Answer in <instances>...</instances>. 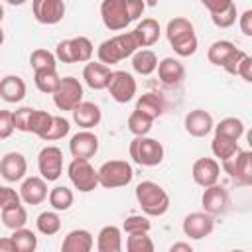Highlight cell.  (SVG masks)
<instances>
[{
    "mask_svg": "<svg viewBox=\"0 0 252 252\" xmlns=\"http://www.w3.org/2000/svg\"><path fill=\"white\" fill-rule=\"evenodd\" d=\"M138 41L134 37L132 32H122L110 39H104L98 49H96V57L100 63L104 65H116L120 61H124L126 57H132L136 51H138Z\"/></svg>",
    "mask_w": 252,
    "mask_h": 252,
    "instance_id": "cell-1",
    "label": "cell"
},
{
    "mask_svg": "<svg viewBox=\"0 0 252 252\" xmlns=\"http://www.w3.org/2000/svg\"><path fill=\"white\" fill-rule=\"evenodd\" d=\"M136 201L148 217H161L169 209V195L156 181H140L136 185Z\"/></svg>",
    "mask_w": 252,
    "mask_h": 252,
    "instance_id": "cell-2",
    "label": "cell"
},
{
    "mask_svg": "<svg viewBox=\"0 0 252 252\" xmlns=\"http://www.w3.org/2000/svg\"><path fill=\"white\" fill-rule=\"evenodd\" d=\"M128 154L134 163L144 165V167H154L163 161L165 150H163L161 142H158L156 138H150L146 134V136H134V140L128 146Z\"/></svg>",
    "mask_w": 252,
    "mask_h": 252,
    "instance_id": "cell-3",
    "label": "cell"
},
{
    "mask_svg": "<svg viewBox=\"0 0 252 252\" xmlns=\"http://www.w3.org/2000/svg\"><path fill=\"white\" fill-rule=\"evenodd\" d=\"M96 175L100 187L118 189V187H126L132 181L134 169L126 159H108L96 169Z\"/></svg>",
    "mask_w": 252,
    "mask_h": 252,
    "instance_id": "cell-4",
    "label": "cell"
},
{
    "mask_svg": "<svg viewBox=\"0 0 252 252\" xmlns=\"http://www.w3.org/2000/svg\"><path fill=\"white\" fill-rule=\"evenodd\" d=\"M94 53L93 41L85 35H77L71 39H63L55 47V57L61 63H87Z\"/></svg>",
    "mask_w": 252,
    "mask_h": 252,
    "instance_id": "cell-5",
    "label": "cell"
},
{
    "mask_svg": "<svg viewBox=\"0 0 252 252\" xmlns=\"http://www.w3.org/2000/svg\"><path fill=\"white\" fill-rule=\"evenodd\" d=\"M67 175H69V181L73 183V187L79 189L81 193H91L98 185L96 169L91 165L89 159L73 158L71 163L67 165Z\"/></svg>",
    "mask_w": 252,
    "mask_h": 252,
    "instance_id": "cell-6",
    "label": "cell"
},
{
    "mask_svg": "<svg viewBox=\"0 0 252 252\" xmlns=\"http://www.w3.org/2000/svg\"><path fill=\"white\" fill-rule=\"evenodd\" d=\"M100 18H102V24L110 32L126 30L132 24L126 0H102L100 2Z\"/></svg>",
    "mask_w": 252,
    "mask_h": 252,
    "instance_id": "cell-7",
    "label": "cell"
},
{
    "mask_svg": "<svg viewBox=\"0 0 252 252\" xmlns=\"http://www.w3.org/2000/svg\"><path fill=\"white\" fill-rule=\"evenodd\" d=\"M83 100V85L75 77H63L53 93V102L59 110H73Z\"/></svg>",
    "mask_w": 252,
    "mask_h": 252,
    "instance_id": "cell-8",
    "label": "cell"
},
{
    "mask_svg": "<svg viewBox=\"0 0 252 252\" xmlns=\"http://www.w3.org/2000/svg\"><path fill=\"white\" fill-rule=\"evenodd\" d=\"M220 165L238 183H242V185L252 183V154L248 150H238L230 158L222 159Z\"/></svg>",
    "mask_w": 252,
    "mask_h": 252,
    "instance_id": "cell-9",
    "label": "cell"
},
{
    "mask_svg": "<svg viewBox=\"0 0 252 252\" xmlns=\"http://www.w3.org/2000/svg\"><path fill=\"white\" fill-rule=\"evenodd\" d=\"M108 93L112 96V100H116L118 104H126L136 96L138 85L136 79L126 73V71H112V77L108 81Z\"/></svg>",
    "mask_w": 252,
    "mask_h": 252,
    "instance_id": "cell-10",
    "label": "cell"
},
{
    "mask_svg": "<svg viewBox=\"0 0 252 252\" xmlns=\"http://www.w3.org/2000/svg\"><path fill=\"white\" fill-rule=\"evenodd\" d=\"M37 169L45 181H57L63 173V152L57 146H45L37 156Z\"/></svg>",
    "mask_w": 252,
    "mask_h": 252,
    "instance_id": "cell-11",
    "label": "cell"
},
{
    "mask_svg": "<svg viewBox=\"0 0 252 252\" xmlns=\"http://www.w3.org/2000/svg\"><path fill=\"white\" fill-rule=\"evenodd\" d=\"M181 228H183V234L189 236L191 240H203L205 236H209L213 232L215 219L207 211H195L183 219Z\"/></svg>",
    "mask_w": 252,
    "mask_h": 252,
    "instance_id": "cell-12",
    "label": "cell"
},
{
    "mask_svg": "<svg viewBox=\"0 0 252 252\" xmlns=\"http://www.w3.org/2000/svg\"><path fill=\"white\" fill-rule=\"evenodd\" d=\"M32 14L43 26H55L65 16L63 0H32Z\"/></svg>",
    "mask_w": 252,
    "mask_h": 252,
    "instance_id": "cell-13",
    "label": "cell"
},
{
    "mask_svg": "<svg viewBox=\"0 0 252 252\" xmlns=\"http://www.w3.org/2000/svg\"><path fill=\"white\" fill-rule=\"evenodd\" d=\"M219 175H220V163L215 158H199L191 167V177L199 187H209L213 183H219Z\"/></svg>",
    "mask_w": 252,
    "mask_h": 252,
    "instance_id": "cell-14",
    "label": "cell"
},
{
    "mask_svg": "<svg viewBox=\"0 0 252 252\" xmlns=\"http://www.w3.org/2000/svg\"><path fill=\"white\" fill-rule=\"evenodd\" d=\"M69 152L73 158L81 159H91L98 152V138L91 130H81L71 136L69 140Z\"/></svg>",
    "mask_w": 252,
    "mask_h": 252,
    "instance_id": "cell-15",
    "label": "cell"
},
{
    "mask_svg": "<svg viewBox=\"0 0 252 252\" xmlns=\"http://www.w3.org/2000/svg\"><path fill=\"white\" fill-rule=\"evenodd\" d=\"M26 173H28V161H26L24 154H20V152H8L0 159V175L8 183L22 181L26 177Z\"/></svg>",
    "mask_w": 252,
    "mask_h": 252,
    "instance_id": "cell-16",
    "label": "cell"
},
{
    "mask_svg": "<svg viewBox=\"0 0 252 252\" xmlns=\"http://www.w3.org/2000/svg\"><path fill=\"white\" fill-rule=\"evenodd\" d=\"M203 197H201V203H203V209L209 213V215H222L226 209H228V191L219 185V183H213L209 187H203Z\"/></svg>",
    "mask_w": 252,
    "mask_h": 252,
    "instance_id": "cell-17",
    "label": "cell"
},
{
    "mask_svg": "<svg viewBox=\"0 0 252 252\" xmlns=\"http://www.w3.org/2000/svg\"><path fill=\"white\" fill-rule=\"evenodd\" d=\"M20 199L26 203V205H41L45 199H47V181L43 177H37V175H32V177H26L20 185Z\"/></svg>",
    "mask_w": 252,
    "mask_h": 252,
    "instance_id": "cell-18",
    "label": "cell"
},
{
    "mask_svg": "<svg viewBox=\"0 0 252 252\" xmlns=\"http://www.w3.org/2000/svg\"><path fill=\"white\" fill-rule=\"evenodd\" d=\"M110 77H112V69L100 61H87V65L83 69V79H85L87 87H91L93 91L106 89Z\"/></svg>",
    "mask_w": 252,
    "mask_h": 252,
    "instance_id": "cell-19",
    "label": "cell"
},
{
    "mask_svg": "<svg viewBox=\"0 0 252 252\" xmlns=\"http://www.w3.org/2000/svg\"><path fill=\"white\" fill-rule=\"evenodd\" d=\"M213 116L203 110V108H195L191 112H187L185 116V130L193 136V138H205L213 132Z\"/></svg>",
    "mask_w": 252,
    "mask_h": 252,
    "instance_id": "cell-20",
    "label": "cell"
},
{
    "mask_svg": "<svg viewBox=\"0 0 252 252\" xmlns=\"http://www.w3.org/2000/svg\"><path fill=\"white\" fill-rule=\"evenodd\" d=\"M156 69H158V77H159L161 85H165V87H175L185 79V67L175 57H163Z\"/></svg>",
    "mask_w": 252,
    "mask_h": 252,
    "instance_id": "cell-21",
    "label": "cell"
},
{
    "mask_svg": "<svg viewBox=\"0 0 252 252\" xmlns=\"http://www.w3.org/2000/svg\"><path fill=\"white\" fill-rule=\"evenodd\" d=\"M71 112H73V122L83 130H91V128L98 126V122L102 118L98 104L89 102V100H81Z\"/></svg>",
    "mask_w": 252,
    "mask_h": 252,
    "instance_id": "cell-22",
    "label": "cell"
},
{
    "mask_svg": "<svg viewBox=\"0 0 252 252\" xmlns=\"http://www.w3.org/2000/svg\"><path fill=\"white\" fill-rule=\"evenodd\" d=\"M93 246H94L93 234L87 228H75L65 234L61 250L63 252H91Z\"/></svg>",
    "mask_w": 252,
    "mask_h": 252,
    "instance_id": "cell-23",
    "label": "cell"
},
{
    "mask_svg": "<svg viewBox=\"0 0 252 252\" xmlns=\"http://www.w3.org/2000/svg\"><path fill=\"white\" fill-rule=\"evenodd\" d=\"M26 96V81L18 75H6L0 79V98L4 102L16 104Z\"/></svg>",
    "mask_w": 252,
    "mask_h": 252,
    "instance_id": "cell-24",
    "label": "cell"
},
{
    "mask_svg": "<svg viewBox=\"0 0 252 252\" xmlns=\"http://www.w3.org/2000/svg\"><path fill=\"white\" fill-rule=\"evenodd\" d=\"M136 41L140 47H150L154 43H158L159 39V33H161V28H159V22L154 20V18H144L134 30H132Z\"/></svg>",
    "mask_w": 252,
    "mask_h": 252,
    "instance_id": "cell-25",
    "label": "cell"
},
{
    "mask_svg": "<svg viewBox=\"0 0 252 252\" xmlns=\"http://www.w3.org/2000/svg\"><path fill=\"white\" fill-rule=\"evenodd\" d=\"M98 252H120L122 250V230L114 224H106L98 230L96 236Z\"/></svg>",
    "mask_w": 252,
    "mask_h": 252,
    "instance_id": "cell-26",
    "label": "cell"
},
{
    "mask_svg": "<svg viewBox=\"0 0 252 252\" xmlns=\"http://www.w3.org/2000/svg\"><path fill=\"white\" fill-rule=\"evenodd\" d=\"M158 67V55L152 51V49H138L134 55H132V69L138 73V75H152Z\"/></svg>",
    "mask_w": 252,
    "mask_h": 252,
    "instance_id": "cell-27",
    "label": "cell"
},
{
    "mask_svg": "<svg viewBox=\"0 0 252 252\" xmlns=\"http://www.w3.org/2000/svg\"><path fill=\"white\" fill-rule=\"evenodd\" d=\"M136 110H142L144 114H148L150 118L156 120L158 116L163 114L165 102H163V98H161L159 94H156V93H146V94H142V96L136 100Z\"/></svg>",
    "mask_w": 252,
    "mask_h": 252,
    "instance_id": "cell-28",
    "label": "cell"
},
{
    "mask_svg": "<svg viewBox=\"0 0 252 252\" xmlns=\"http://www.w3.org/2000/svg\"><path fill=\"white\" fill-rule=\"evenodd\" d=\"M2 211V224L10 230H16V228H22L26 226L28 222V211L22 203L18 205H10V207H4L0 209Z\"/></svg>",
    "mask_w": 252,
    "mask_h": 252,
    "instance_id": "cell-29",
    "label": "cell"
},
{
    "mask_svg": "<svg viewBox=\"0 0 252 252\" xmlns=\"http://www.w3.org/2000/svg\"><path fill=\"white\" fill-rule=\"evenodd\" d=\"M59 81H61V77L57 75V69H37V71H33V83H35L37 91H41L45 94H53Z\"/></svg>",
    "mask_w": 252,
    "mask_h": 252,
    "instance_id": "cell-30",
    "label": "cell"
},
{
    "mask_svg": "<svg viewBox=\"0 0 252 252\" xmlns=\"http://www.w3.org/2000/svg\"><path fill=\"white\" fill-rule=\"evenodd\" d=\"M213 130L219 136H224V138H230V140L238 142L244 134V122L236 116H228V118H222L217 126H213Z\"/></svg>",
    "mask_w": 252,
    "mask_h": 252,
    "instance_id": "cell-31",
    "label": "cell"
},
{
    "mask_svg": "<svg viewBox=\"0 0 252 252\" xmlns=\"http://www.w3.org/2000/svg\"><path fill=\"white\" fill-rule=\"evenodd\" d=\"M47 201H49V205H51L53 211H69L71 205H73V201H75V195H73V191L69 187L57 185V187H53L47 193Z\"/></svg>",
    "mask_w": 252,
    "mask_h": 252,
    "instance_id": "cell-32",
    "label": "cell"
},
{
    "mask_svg": "<svg viewBox=\"0 0 252 252\" xmlns=\"http://www.w3.org/2000/svg\"><path fill=\"white\" fill-rule=\"evenodd\" d=\"M14 246H16V252H33L37 248V236L33 230L22 226V228H16L12 230L10 234Z\"/></svg>",
    "mask_w": 252,
    "mask_h": 252,
    "instance_id": "cell-33",
    "label": "cell"
},
{
    "mask_svg": "<svg viewBox=\"0 0 252 252\" xmlns=\"http://www.w3.org/2000/svg\"><path fill=\"white\" fill-rule=\"evenodd\" d=\"M169 45L173 47V51L179 55V57H189L197 51V35L195 32H187V33H181L177 37H171L167 39Z\"/></svg>",
    "mask_w": 252,
    "mask_h": 252,
    "instance_id": "cell-34",
    "label": "cell"
},
{
    "mask_svg": "<svg viewBox=\"0 0 252 252\" xmlns=\"http://www.w3.org/2000/svg\"><path fill=\"white\" fill-rule=\"evenodd\" d=\"M35 226L41 234L45 236H53L61 230V219L57 215V211H43L37 215V220H35Z\"/></svg>",
    "mask_w": 252,
    "mask_h": 252,
    "instance_id": "cell-35",
    "label": "cell"
},
{
    "mask_svg": "<svg viewBox=\"0 0 252 252\" xmlns=\"http://www.w3.org/2000/svg\"><path fill=\"white\" fill-rule=\"evenodd\" d=\"M152 126H154V118H150L142 110H136L134 108L130 112V116H128V130L134 136H146V134H150Z\"/></svg>",
    "mask_w": 252,
    "mask_h": 252,
    "instance_id": "cell-36",
    "label": "cell"
},
{
    "mask_svg": "<svg viewBox=\"0 0 252 252\" xmlns=\"http://www.w3.org/2000/svg\"><path fill=\"white\" fill-rule=\"evenodd\" d=\"M234 47H236V45H234L232 41H228V39H219V41H213V43L209 45L207 59H209L213 65L220 67V65L224 63V59L228 57V53H230Z\"/></svg>",
    "mask_w": 252,
    "mask_h": 252,
    "instance_id": "cell-37",
    "label": "cell"
},
{
    "mask_svg": "<svg viewBox=\"0 0 252 252\" xmlns=\"http://www.w3.org/2000/svg\"><path fill=\"white\" fill-rule=\"evenodd\" d=\"M211 150H213L215 158H219V159L222 161V159L230 158L232 154H236L240 148H238V142H234V140H230V138H224V136L215 134V138H213V142H211Z\"/></svg>",
    "mask_w": 252,
    "mask_h": 252,
    "instance_id": "cell-38",
    "label": "cell"
},
{
    "mask_svg": "<svg viewBox=\"0 0 252 252\" xmlns=\"http://www.w3.org/2000/svg\"><path fill=\"white\" fill-rule=\"evenodd\" d=\"M51 122H53V114H49L47 110H37V108H33V112H32V120H30V134H35V136H39V138H43V134L49 130V126H51Z\"/></svg>",
    "mask_w": 252,
    "mask_h": 252,
    "instance_id": "cell-39",
    "label": "cell"
},
{
    "mask_svg": "<svg viewBox=\"0 0 252 252\" xmlns=\"http://www.w3.org/2000/svg\"><path fill=\"white\" fill-rule=\"evenodd\" d=\"M30 65L33 71L37 69H57V57L55 53L47 49H33L30 55Z\"/></svg>",
    "mask_w": 252,
    "mask_h": 252,
    "instance_id": "cell-40",
    "label": "cell"
},
{
    "mask_svg": "<svg viewBox=\"0 0 252 252\" xmlns=\"http://www.w3.org/2000/svg\"><path fill=\"white\" fill-rule=\"evenodd\" d=\"M126 250L128 252H152L154 242L148 236V232H132L126 238Z\"/></svg>",
    "mask_w": 252,
    "mask_h": 252,
    "instance_id": "cell-41",
    "label": "cell"
},
{
    "mask_svg": "<svg viewBox=\"0 0 252 252\" xmlns=\"http://www.w3.org/2000/svg\"><path fill=\"white\" fill-rule=\"evenodd\" d=\"M69 120L67 118H63V116H53V122H51V126H49V130L43 134V138L41 140H45V142H55V140H61V138H65L67 134H69Z\"/></svg>",
    "mask_w": 252,
    "mask_h": 252,
    "instance_id": "cell-42",
    "label": "cell"
},
{
    "mask_svg": "<svg viewBox=\"0 0 252 252\" xmlns=\"http://www.w3.org/2000/svg\"><path fill=\"white\" fill-rule=\"evenodd\" d=\"M150 228H152V222L148 220V215H130L122 222V230L126 234H132V232H150Z\"/></svg>",
    "mask_w": 252,
    "mask_h": 252,
    "instance_id": "cell-43",
    "label": "cell"
},
{
    "mask_svg": "<svg viewBox=\"0 0 252 252\" xmlns=\"http://www.w3.org/2000/svg\"><path fill=\"white\" fill-rule=\"evenodd\" d=\"M236 18H238V12H236V4L232 2L228 8H224L222 12H219V14H211V20H213V24L217 26V28H230V26H234L236 24Z\"/></svg>",
    "mask_w": 252,
    "mask_h": 252,
    "instance_id": "cell-44",
    "label": "cell"
},
{
    "mask_svg": "<svg viewBox=\"0 0 252 252\" xmlns=\"http://www.w3.org/2000/svg\"><path fill=\"white\" fill-rule=\"evenodd\" d=\"M187 32H195L193 24H191L187 18L177 16V18H173V20H169V22H167V28H165V35H167V39L177 37V35L187 33Z\"/></svg>",
    "mask_w": 252,
    "mask_h": 252,
    "instance_id": "cell-45",
    "label": "cell"
},
{
    "mask_svg": "<svg viewBox=\"0 0 252 252\" xmlns=\"http://www.w3.org/2000/svg\"><path fill=\"white\" fill-rule=\"evenodd\" d=\"M32 106H22L18 110L12 112V120H14V128L20 132H28L30 130V120H32Z\"/></svg>",
    "mask_w": 252,
    "mask_h": 252,
    "instance_id": "cell-46",
    "label": "cell"
},
{
    "mask_svg": "<svg viewBox=\"0 0 252 252\" xmlns=\"http://www.w3.org/2000/svg\"><path fill=\"white\" fill-rule=\"evenodd\" d=\"M244 55H246V51H242V49L234 47V49L228 53V57L224 59V63H222L220 67H222L226 73H230V75H236V69H238L240 61L244 59Z\"/></svg>",
    "mask_w": 252,
    "mask_h": 252,
    "instance_id": "cell-47",
    "label": "cell"
},
{
    "mask_svg": "<svg viewBox=\"0 0 252 252\" xmlns=\"http://www.w3.org/2000/svg\"><path fill=\"white\" fill-rule=\"evenodd\" d=\"M22 203L20 193L16 189H12L10 185H0V209L10 207V205H18Z\"/></svg>",
    "mask_w": 252,
    "mask_h": 252,
    "instance_id": "cell-48",
    "label": "cell"
},
{
    "mask_svg": "<svg viewBox=\"0 0 252 252\" xmlns=\"http://www.w3.org/2000/svg\"><path fill=\"white\" fill-rule=\"evenodd\" d=\"M14 130H16V128H14L12 112H10V110H0V140L10 138Z\"/></svg>",
    "mask_w": 252,
    "mask_h": 252,
    "instance_id": "cell-49",
    "label": "cell"
},
{
    "mask_svg": "<svg viewBox=\"0 0 252 252\" xmlns=\"http://www.w3.org/2000/svg\"><path fill=\"white\" fill-rule=\"evenodd\" d=\"M236 75H240L246 83H252V57L246 53L244 55V59L240 61V65H238V69H236Z\"/></svg>",
    "mask_w": 252,
    "mask_h": 252,
    "instance_id": "cell-50",
    "label": "cell"
},
{
    "mask_svg": "<svg viewBox=\"0 0 252 252\" xmlns=\"http://www.w3.org/2000/svg\"><path fill=\"white\" fill-rule=\"evenodd\" d=\"M234 0H201V4L209 10V14H219L222 12L224 8H228Z\"/></svg>",
    "mask_w": 252,
    "mask_h": 252,
    "instance_id": "cell-51",
    "label": "cell"
},
{
    "mask_svg": "<svg viewBox=\"0 0 252 252\" xmlns=\"http://www.w3.org/2000/svg\"><path fill=\"white\" fill-rule=\"evenodd\" d=\"M238 26H240V32L250 37L252 35V10H244L240 16H238Z\"/></svg>",
    "mask_w": 252,
    "mask_h": 252,
    "instance_id": "cell-52",
    "label": "cell"
},
{
    "mask_svg": "<svg viewBox=\"0 0 252 252\" xmlns=\"http://www.w3.org/2000/svg\"><path fill=\"white\" fill-rule=\"evenodd\" d=\"M126 4H128V12H130L132 22L138 20L146 10V2L144 0H126Z\"/></svg>",
    "mask_w": 252,
    "mask_h": 252,
    "instance_id": "cell-53",
    "label": "cell"
},
{
    "mask_svg": "<svg viewBox=\"0 0 252 252\" xmlns=\"http://www.w3.org/2000/svg\"><path fill=\"white\" fill-rule=\"evenodd\" d=\"M0 252H16V246H14L10 236H2L0 238Z\"/></svg>",
    "mask_w": 252,
    "mask_h": 252,
    "instance_id": "cell-54",
    "label": "cell"
},
{
    "mask_svg": "<svg viewBox=\"0 0 252 252\" xmlns=\"http://www.w3.org/2000/svg\"><path fill=\"white\" fill-rule=\"evenodd\" d=\"M169 250H171V252H179V250H181V252H191L193 248H191L189 242H175V244L169 246Z\"/></svg>",
    "mask_w": 252,
    "mask_h": 252,
    "instance_id": "cell-55",
    "label": "cell"
},
{
    "mask_svg": "<svg viewBox=\"0 0 252 252\" xmlns=\"http://www.w3.org/2000/svg\"><path fill=\"white\" fill-rule=\"evenodd\" d=\"M10 6H22V4H26L28 0H6Z\"/></svg>",
    "mask_w": 252,
    "mask_h": 252,
    "instance_id": "cell-56",
    "label": "cell"
},
{
    "mask_svg": "<svg viewBox=\"0 0 252 252\" xmlns=\"http://www.w3.org/2000/svg\"><path fill=\"white\" fill-rule=\"evenodd\" d=\"M144 2H146V6H156L159 0H144Z\"/></svg>",
    "mask_w": 252,
    "mask_h": 252,
    "instance_id": "cell-57",
    "label": "cell"
},
{
    "mask_svg": "<svg viewBox=\"0 0 252 252\" xmlns=\"http://www.w3.org/2000/svg\"><path fill=\"white\" fill-rule=\"evenodd\" d=\"M2 43H4V30L0 28V47H2Z\"/></svg>",
    "mask_w": 252,
    "mask_h": 252,
    "instance_id": "cell-58",
    "label": "cell"
},
{
    "mask_svg": "<svg viewBox=\"0 0 252 252\" xmlns=\"http://www.w3.org/2000/svg\"><path fill=\"white\" fill-rule=\"evenodd\" d=\"M2 18H4V6L0 4V22H2Z\"/></svg>",
    "mask_w": 252,
    "mask_h": 252,
    "instance_id": "cell-59",
    "label": "cell"
}]
</instances>
